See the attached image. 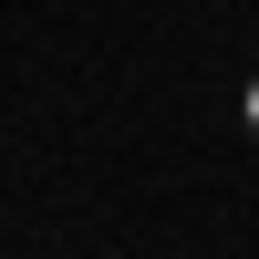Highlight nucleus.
<instances>
[{
	"label": "nucleus",
	"instance_id": "nucleus-1",
	"mask_svg": "<svg viewBox=\"0 0 259 259\" xmlns=\"http://www.w3.org/2000/svg\"><path fill=\"white\" fill-rule=\"evenodd\" d=\"M239 124H249V145H259V73L239 83Z\"/></svg>",
	"mask_w": 259,
	"mask_h": 259
}]
</instances>
